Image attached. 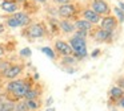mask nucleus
Here are the masks:
<instances>
[{
  "label": "nucleus",
  "instance_id": "f257e3e1",
  "mask_svg": "<svg viewBox=\"0 0 124 111\" xmlns=\"http://www.w3.org/2000/svg\"><path fill=\"white\" fill-rule=\"evenodd\" d=\"M7 92L11 94L15 99H23L27 91L31 89V85L24 79H11L7 83Z\"/></svg>",
  "mask_w": 124,
  "mask_h": 111
},
{
  "label": "nucleus",
  "instance_id": "f03ea898",
  "mask_svg": "<svg viewBox=\"0 0 124 111\" xmlns=\"http://www.w3.org/2000/svg\"><path fill=\"white\" fill-rule=\"evenodd\" d=\"M70 46L72 48L73 56L76 58H85L88 56V52H87V42L84 38H80V37L72 36L68 41Z\"/></svg>",
  "mask_w": 124,
  "mask_h": 111
},
{
  "label": "nucleus",
  "instance_id": "7ed1b4c3",
  "mask_svg": "<svg viewBox=\"0 0 124 111\" xmlns=\"http://www.w3.org/2000/svg\"><path fill=\"white\" fill-rule=\"evenodd\" d=\"M57 16L62 18H68V20H71V18H73L76 15H78V8H76L75 4H72V3H70V4H63V5H59L57 7Z\"/></svg>",
  "mask_w": 124,
  "mask_h": 111
},
{
  "label": "nucleus",
  "instance_id": "20e7f679",
  "mask_svg": "<svg viewBox=\"0 0 124 111\" xmlns=\"http://www.w3.org/2000/svg\"><path fill=\"white\" fill-rule=\"evenodd\" d=\"M25 34H27L30 38H41L46 34V28L41 23H32L30 25H27L25 29Z\"/></svg>",
  "mask_w": 124,
  "mask_h": 111
},
{
  "label": "nucleus",
  "instance_id": "39448f33",
  "mask_svg": "<svg viewBox=\"0 0 124 111\" xmlns=\"http://www.w3.org/2000/svg\"><path fill=\"white\" fill-rule=\"evenodd\" d=\"M91 9H93L101 17L103 16H107V15H111V5L107 0H92Z\"/></svg>",
  "mask_w": 124,
  "mask_h": 111
},
{
  "label": "nucleus",
  "instance_id": "423d86ee",
  "mask_svg": "<svg viewBox=\"0 0 124 111\" xmlns=\"http://www.w3.org/2000/svg\"><path fill=\"white\" fill-rule=\"evenodd\" d=\"M99 26L101 29H105L108 32H115L119 26V21L115 16L112 15H107V16H103L101 20L99 23Z\"/></svg>",
  "mask_w": 124,
  "mask_h": 111
},
{
  "label": "nucleus",
  "instance_id": "0eeeda50",
  "mask_svg": "<svg viewBox=\"0 0 124 111\" xmlns=\"http://www.w3.org/2000/svg\"><path fill=\"white\" fill-rule=\"evenodd\" d=\"M55 50H56L57 54L63 56V57L73 54L72 48H71L70 44H68L67 41H64V40H56V41H55Z\"/></svg>",
  "mask_w": 124,
  "mask_h": 111
},
{
  "label": "nucleus",
  "instance_id": "6e6552de",
  "mask_svg": "<svg viewBox=\"0 0 124 111\" xmlns=\"http://www.w3.org/2000/svg\"><path fill=\"white\" fill-rule=\"evenodd\" d=\"M22 71H23V66L16 63V65H9L7 69H4L1 71V74L7 79H15V78H17V75H20Z\"/></svg>",
  "mask_w": 124,
  "mask_h": 111
},
{
  "label": "nucleus",
  "instance_id": "1a4fd4ad",
  "mask_svg": "<svg viewBox=\"0 0 124 111\" xmlns=\"http://www.w3.org/2000/svg\"><path fill=\"white\" fill-rule=\"evenodd\" d=\"M12 17L19 23L20 26H27L31 24V16L28 15L27 11H16L15 13H12Z\"/></svg>",
  "mask_w": 124,
  "mask_h": 111
},
{
  "label": "nucleus",
  "instance_id": "9d476101",
  "mask_svg": "<svg viewBox=\"0 0 124 111\" xmlns=\"http://www.w3.org/2000/svg\"><path fill=\"white\" fill-rule=\"evenodd\" d=\"M83 18L87 21H89L92 25H97V24L100 23V20H101V16L97 15V13L95 12L93 9H91V8H85V9H83Z\"/></svg>",
  "mask_w": 124,
  "mask_h": 111
},
{
  "label": "nucleus",
  "instance_id": "9b49d317",
  "mask_svg": "<svg viewBox=\"0 0 124 111\" xmlns=\"http://www.w3.org/2000/svg\"><path fill=\"white\" fill-rule=\"evenodd\" d=\"M0 8H1L3 12L8 13V15H12V13H15L16 11H19L20 5L17 4L15 0H3V1L0 3Z\"/></svg>",
  "mask_w": 124,
  "mask_h": 111
},
{
  "label": "nucleus",
  "instance_id": "f8f14e48",
  "mask_svg": "<svg viewBox=\"0 0 124 111\" xmlns=\"http://www.w3.org/2000/svg\"><path fill=\"white\" fill-rule=\"evenodd\" d=\"M112 36H113V32H108V31H105V29H101L100 26L93 32L95 40H97V41H100V42L111 41V40H112Z\"/></svg>",
  "mask_w": 124,
  "mask_h": 111
},
{
  "label": "nucleus",
  "instance_id": "ddd939ff",
  "mask_svg": "<svg viewBox=\"0 0 124 111\" xmlns=\"http://www.w3.org/2000/svg\"><path fill=\"white\" fill-rule=\"evenodd\" d=\"M57 25H59V28L62 29V32H64V33H72L73 31H76L75 24L71 20H68V18H62V20L57 23Z\"/></svg>",
  "mask_w": 124,
  "mask_h": 111
},
{
  "label": "nucleus",
  "instance_id": "4468645a",
  "mask_svg": "<svg viewBox=\"0 0 124 111\" xmlns=\"http://www.w3.org/2000/svg\"><path fill=\"white\" fill-rule=\"evenodd\" d=\"M73 24H75V28L76 29H79V31H85V32L92 31V28L95 26V25H92L89 21L84 20V18H78Z\"/></svg>",
  "mask_w": 124,
  "mask_h": 111
},
{
  "label": "nucleus",
  "instance_id": "2eb2a0df",
  "mask_svg": "<svg viewBox=\"0 0 124 111\" xmlns=\"http://www.w3.org/2000/svg\"><path fill=\"white\" fill-rule=\"evenodd\" d=\"M109 97L113 100H119L121 97H124V90L120 89L119 86H112L109 89Z\"/></svg>",
  "mask_w": 124,
  "mask_h": 111
},
{
  "label": "nucleus",
  "instance_id": "dca6fc26",
  "mask_svg": "<svg viewBox=\"0 0 124 111\" xmlns=\"http://www.w3.org/2000/svg\"><path fill=\"white\" fill-rule=\"evenodd\" d=\"M113 16L117 18L119 24H123L124 23V11L120 9L119 7H113Z\"/></svg>",
  "mask_w": 124,
  "mask_h": 111
},
{
  "label": "nucleus",
  "instance_id": "f3484780",
  "mask_svg": "<svg viewBox=\"0 0 124 111\" xmlns=\"http://www.w3.org/2000/svg\"><path fill=\"white\" fill-rule=\"evenodd\" d=\"M25 105H27L28 111H36L39 108V106H40L38 99H28V100H25Z\"/></svg>",
  "mask_w": 124,
  "mask_h": 111
},
{
  "label": "nucleus",
  "instance_id": "a211bd4d",
  "mask_svg": "<svg viewBox=\"0 0 124 111\" xmlns=\"http://www.w3.org/2000/svg\"><path fill=\"white\" fill-rule=\"evenodd\" d=\"M41 52H43L44 54L47 56V57L51 58V60H56V53H55V50L52 49V48H49V46H43V48H41Z\"/></svg>",
  "mask_w": 124,
  "mask_h": 111
},
{
  "label": "nucleus",
  "instance_id": "6ab92c4d",
  "mask_svg": "<svg viewBox=\"0 0 124 111\" xmlns=\"http://www.w3.org/2000/svg\"><path fill=\"white\" fill-rule=\"evenodd\" d=\"M38 97H39V91L36 89H32V87H31V89L27 91V94L24 95V99L25 100H28V99H38Z\"/></svg>",
  "mask_w": 124,
  "mask_h": 111
},
{
  "label": "nucleus",
  "instance_id": "aec40b11",
  "mask_svg": "<svg viewBox=\"0 0 124 111\" xmlns=\"http://www.w3.org/2000/svg\"><path fill=\"white\" fill-rule=\"evenodd\" d=\"M6 24H7V26H9V28H20V25H19V23H17L16 20H15L14 17H12V15L9 16L8 18H7V21H6Z\"/></svg>",
  "mask_w": 124,
  "mask_h": 111
},
{
  "label": "nucleus",
  "instance_id": "412c9836",
  "mask_svg": "<svg viewBox=\"0 0 124 111\" xmlns=\"http://www.w3.org/2000/svg\"><path fill=\"white\" fill-rule=\"evenodd\" d=\"M14 111H28L27 105H25V100H23V102H19L17 105L15 103V110H14Z\"/></svg>",
  "mask_w": 124,
  "mask_h": 111
},
{
  "label": "nucleus",
  "instance_id": "4be33fe9",
  "mask_svg": "<svg viewBox=\"0 0 124 111\" xmlns=\"http://www.w3.org/2000/svg\"><path fill=\"white\" fill-rule=\"evenodd\" d=\"M73 36L80 37V38H84V40H85L87 37H88V32H85V31H79V29H76V32H75V34H73Z\"/></svg>",
  "mask_w": 124,
  "mask_h": 111
},
{
  "label": "nucleus",
  "instance_id": "5701e85b",
  "mask_svg": "<svg viewBox=\"0 0 124 111\" xmlns=\"http://www.w3.org/2000/svg\"><path fill=\"white\" fill-rule=\"evenodd\" d=\"M31 54H32V50L30 48H24V49L20 50V56L22 57H31Z\"/></svg>",
  "mask_w": 124,
  "mask_h": 111
},
{
  "label": "nucleus",
  "instance_id": "b1692460",
  "mask_svg": "<svg viewBox=\"0 0 124 111\" xmlns=\"http://www.w3.org/2000/svg\"><path fill=\"white\" fill-rule=\"evenodd\" d=\"M52 1H54L55 4H57V5H63V4H70L72 0H52Z\"/></svg>",
  "mask_w": 124,
  "mask_h": 111
},
{
  "label": "nucleus",
  "instance_id": "393cba45",
  "mask_svg": "<svg viewBox=\"0 0 124 111\" xmlns=\"http://www.w3.org/2000/svg\"><path fill=\"white\" fill-rule=\"evenodd\" d=\"M116 86H119L120 89L124 90V78H119L117 79V85H116Z\"/></svg>",
  "mask_w": 124,
  "mask_h": 111
},
{
  "label": "nucleus",
  "instance_id": "a878e982",
  "mask_svg": "<svg viewBox=\"0 0 124 111\" xmlns=\"http://www.w3.org/2000/svg\"><path fill=\"white\" fill-rule=\"evenodd\" d=\"M117 105L120 106V107H123V108H124V97H121L120 99L117 100Z\"/></svg>",
  "mask_w": 124,
  "mask_h": 111
},
{
  "label": "nucleus",
  "instance_id": "bb28decb",
  "mask_svg": "<svg viewBox=\"0 0 124 111\" xmlns=\"http://www.w3.org/2000/svg\"><path fill=\"white\" fill-rule=\"evenodd\" d=\"M99 53H100V49H96V50H93V52H92V57H97V56H99Z\"/></svg>",
  "mask_w": 124,
  "mask_h": 111
},
{
  "label": "nucleus",
  "instance_id": "cd10ccee",
  "mask_svg": "<svg viewBox=\"0 0 124 111\" xmlns=\"http://www.w3.org/2000/svg\"><path fill=\"white\" fill-rule=\"evenodd\" d=\"M4 31H6V26H4V24H0V34H3Z\"/></svg>",
  "mask_w": 124,
  "mask_h": 111
},
{
  "label": "nucleus",
  "instance_id": "c85d7f7f",
  "mask_svg": "<svg viewBox=\"0 0 124 111\" xmlns=\"http://www.w3.org/2000/svg\"><path fill=\"white\" fill-rule=\"evenodd\" d=\"M32 1H33V3H40V4H46L48 0H32Z\"/></svg>",
  "mask_w": 124,
  "mask_h": 111
},
{
  "label": "nucleus",
  "instance_id": "c756f323",
  "mask_svg": "<svg viewBox=\"0 0 124 111\" xmlns=\"http://www.w3.org/2000/svg\"><path fill=\"white\" fill-rule=\"evenodd\" d=\"M15 1H16V3H17V4H19V5H20V4H25V3H27V1H28V0H15Z\"/></svg>",
  "mask_w": 124,
  "mask_h": 111
},
{
  "label": "nucleus",
  "instance_id": "7c9ffc66",
  "mask_svg": "<svg viewBox=\"0 0 124 111\" xmlns=\"http://www.w3.org/2000/svg\"><path fill=\"white\" fill-rule=\"evenodd\" d=\"M117 7L120 8V9L124 11V3H123V1H119V5H117Z\"/></svg>",
  "mask_w": 124,
  "mask_h": 111
},
{
  "label": "nucleus",
  "instance_id": "2f4dec72",
  "mask_svg": "<svg viewBox=\"0 0 124 111\" xmlns=\"http://www.w3.org/2000/svg\"><path fill=\"white\" fill-rule=\"evenodd\" d=\"M3 54H4V48L0 45V57H3Z\"/></svg>",
  "mask_w": 124,
  "mask_h": 111
},
{
  "label": "nucleus",
  "instance_id": "473e14b6",
  "mask_svg": "<svg viewBox=\"0 0 124 111\" xmlns=\"http://www.w3.org/2000/svg\"><path fill=\"white\" fill-rule=\"evenodd\" d=\"M52 102H54V99H52V98H48V100H47V105H48V107H49V105H51Z\"/></svg>",
  "mask_w": 124,
  "mask_h": 111
},
{
  "label": "nucleus",
  "instance_id": "72a5a7b5",
  "mask_svg": "<svg viewBox=\"0 0 124 111\" xmlns=\"http://www.w3.org/2000/svg\"><path fill=\"white\" fill-rule=\"evenodd\" d=\"M46 111H56V110H55L54 107H47V110H46Z\"/></svg>",
  "mask_w": 124,
  "mask_h": 111
},
{
  "label": "nucleus",
  "instance_id": "f704fd0d",
  "mask_svg": "<svg viewBox=\"0 0 124 111\" xmlns=\"http://www.w3.org/2000/svg\"><path fill=\"white\" fill-rule=\"evenodd\" d=\"M3 108V100H0V110Z\"/></svg>",
  "mask_w": 124,
  "mask_h": 111
},
{
  "label": "nucleus",
  "instance_id": "c9c22d12",
  "mask_svg": "<svg viewBox=\"0 0 124 111\" xmlns=\"http://www.w3.org/2000/svg\"><path fill=\"white\" fill-rule=\"evenodd\" d=\"M0 111H9V110H6V108H1Z\"/></svg>",
  "mask_w": 124,
  "mask_h": 111
},
{
  "label": "nucleus",
  "instance_id": "e433bc0d",
  "mask_svg": "<svg viewBox=\"0 0 124 111\" xmlns=\"http://www.w3.org/2000/svg\"><path fill=\"white\" fill-rule=\"evenodd\" d=\"M111 111H116V110H111Z\"/></svg>",
  "mask_w": 124,
  "mask_h": 111
},
{
  "label": "nucleus",
  "instance_id": "4c0bfd02",
  "mask_svg": "<svg viewBox=\"0 0 124 111\" xmlns=\"http://www.w3.org/2000/svg\"><path fill=\"white\" fill-rule=\"evenodd\" d=\"M0 91H1V87H0Z\"/></svg>",
  "mask_w": 124,
  "mask_h": 111
},
{
  "label": "nucleus",
  "instance_id": "58836bf2",
  "mask_svg": "<svg viewBox=\"0 0 124 111\" xmlns=\"http://www.w3.org/2000/svg\"><path fill=\"white\" fill-rule=\"evenodd\" d=\"M0 63H1V60H0Z\"/></svg>",
  "mask_w": 124,
  "mask_h": 111
}]
</instances>
